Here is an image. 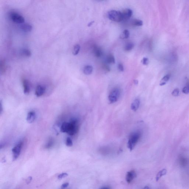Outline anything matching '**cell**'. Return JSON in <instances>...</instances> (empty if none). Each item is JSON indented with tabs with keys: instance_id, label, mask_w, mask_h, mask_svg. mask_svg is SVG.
Segmentation results:
<instances>
[{
	"instance_id": "cell-1",
	"label": "cell",
	"mask_w": 189,
	"mask_h": 189,
	"mask_svg": "<svg viewBox=\"0 0 189 189\" xmlns=\"http://www.w3.org/2000/svg\"><path fill=\"white\" fill-rule=\"evenodd\" d=\"M78 129V120L75 118L72 119L69 122L63 123L61 127L62 132L67 133L70 136H73L77 134Z\"/></svg>"
},
{
	"instance_id": "cell-2",
	"label": "cell",
	"mask_w": 189,
	"mask_h": 189,
	"mask_svg": "<svg viewBox=\"0 0 189 189\" xmlns=\"http://www.w3.org/2000/svg\"><path fill=\"white\" fill-rule=\"evenodd\" d=\"M141 137V133L139 132H135L132 133L129 137L128 143V148L130 151L132 150L138 143Z\"/></svg>"
},
{
	"instance_id": "cell-3",
	"label": "cell",
	"mask_w": 189,
	"mask_h": 189,
	"mask_svg": "<svg viewBox=\"0 0 189 189\" xmlns=\"http://www.w3.org/2000/svg\"><path fill=\"white\" fill-rule=\"evenodd\" d=\"M108 16L110 20L115 22H120L123 20L122 12L115 10H112L108 12Z\"/></svg>"
},
{
	"instance_id": "cell-4",
	"label": "cell",
	"mask_w": 189,
	"mask_h": 189,
	"mask_svg": "<svg viewBox=\"0 0 189 189\" xmlns=\"http://www.w3.org/2000/svg\"><path fill=\"white\" fill-rule=\"evenodd\" d=\"M120 90L118 88L114 89L110 92L108 96L109 101L111 103L117 102L120 97Z\"/></svg>"
},
{
	"instance_id": "cell-5",
	"label": "cell",
	"mask_w": 189,
	"mask_h": 189,
	"mask_svg": "<svg viewBox=\"0 0 189 189\" xmlns=\"http://www.w3.org/2000/svg\"><path fill=\"white\" fill-rule=\"evenodd\" d=\"M23 145V142L22 141H21L16 144L13 148L12 152L13 160H16L20 156Z\"/></svg>"
},
{
	"instance_id": "cell-6",
	"label": "cell",
	"mask_w": 189,
	"mask_h": 189,
	"mask_svg": "<svg viewBox=\"0 0 189 189\" xmlns=\"http://www.w3.org/2000/svg\"><path fill=\"white\" fill-rule=\"evenodd\" d=\"M10 17L13 21L17 23H22L25 21L24 18L16 12H11L10 14Z\"/></svg>"
},
{
	"instance_id": "cell-7",
	"label": "cell",
	"mask_w": 189,
	"mask_h": 189,
	"mask_svg": "<svg viewBox=\"0 0 189 189\" xmlns=\"http://www.w3.org/2000/svg\"><path fill=\"white\" fill-rule=\"evenodd\" d=\"M136 176V174L134 170L128 172L127 173L126 180L128 183H130Z\"/></svg>"
},
{
	"instance_id": "cell-8",
	"label": "cell",
	"mask_w": 189,
	"mask_h": 189,
	"mask_svg": "<svg viewBox=\"0 0 189 189\" xmlns=\"http://www.w3.org/2000/svg\"><path fill=\"white\" fill-rule=\"evenodd\" d=\"M22 83L24 94L26 95H29L30 93V83L29 81L25 79H23L22 80Z\"/></svg>"
},
{
	"instance_id": "cell-9",
	"label": "cell",
	"mask_w": 189,
	"mask_h": 189,
	"mask_svg": "<svg viewBox=\"0 0 189 189\" xmlns=\"http://www.w3.org/2000/svg\"><path fill=\"white\" fill-rule=\"evenodd\" d=\"M123 20H128L132 17L133 11L130 9H126L122 12Z\"/></svg>"
},
{
	"instance_id": "cell-10",
	"label": "cell",
	"mask_w": 189,
	"mask_h": 189,
	"mask_svg": "<svg viewBox=\"0 0 189 189\" xmlns=\"http://www.w3.org/2000/svg\"><path fill=\"white\" fill-rule=\"evenodd\" d=\"M45 87L44 86L41 85H38L35 89V96L38 97L42 96L45 92Z\"/></svg>"
},
{
	"instance_id": "cell-11",
	"label": "cell",
	"mask_w": 189,
	"mask_h": 189,
	"mask_svg": "<svg viewBox=\"0 0 189 189\" xmlns=\"http://www.w3.org/2000/svg\"><path fill=\"white\" fill-rule=\"evenodd\" d=\"M36 118V114L34 112L31 111L27 114L26 120L29 124H31L35 121Z\"/></svg>"
},
{
	"instance_id": "cell-12",
	"label": "cell",
	"mask_w": 189,
	"mask_h": 189,
	"mask_svg": "<svg viewBox=\"0 0 189 189\" xmlns=\"http://www.w3.org/2000/svg\"><path fill=\"white\" fill-rule=\"evenodd\" d=\"M140 105V100L139 99H136L132 104L131 108L134 111H136L139 109Z\"/></svg>"
},
{
	"instance_id": "cell-13",
	"label": "cell",
	"mask_w": 189,
	"mask_h": 189,
	"mask_svg": "<svg viewBox=\"0 0 189 189\" xmlns=\"http://www.w3.org/2000/svg\"><path fill=\"white\" fill-rule=\"evenodd\" d=\"M93 67L90 65L85 66L83 68V73L86 75H89L91 74L93 72Z\"/></svg>"
},
{
	"instance_id": "cell-14",
	"label": "cell",
	"mask_w": 189,
	"mask_h": 189,
	"mask_svg": "<svg viewBox=\"0 0 189 189\" xmlns=\"http://www.w3.org/2000/svg\"><path fill=\"white\" fill-rule=\"evenodd\" d=\"M94 55L96 57H100L102 55V49L98 47L95 46L93 49Z\"/></svg>"
},
{
	"instance_id": "cell-15",
	"label": "cell",
	"mask_w": 189,
	"mask_h": 189,
	"mask_svg": "<svg viewBox=\"0 0 189 189\" xmlns=\"http://www.w3.org/2000/svg\"><path fill=\"white\" fill-rule=\"evenodd\" d=\"M170 74H167L166 75L164 76V77L162 78L160 81V86H163L166 85L167 83V82L169 80L170 78Z\"/></svg>"
},
{
	"instance_id": "cell-16",
	"label": "cell",
	"mask_w": 189,
	"mask_h": 189,
	"mask_svg": "<svg viewBox=\"0 0 189 189\" xmlns=\"http://www.w3.org/2000/svg\"><path fill=\"white\" fill-rule=\"evenodd\" d=\"M21 29L25 32H29L32 30V27L29 24H24L21 26Z\"/></svg>"
},
{
	"instance_id": "cell-17",
	"label": "cell",
	"mask_w": 189,
	"mask_h": 189,
	"mask_svg": "<svg viewBox=\"0 0 189 189\" xmlns=\"http://www.w3.org/2000/svg\"><path fill=\"white\" fill-rule=\"evenodd\" d=\"M129 35H130V33L129 30L127 29H126L120 34L119 37L122 39H127L129 37Z\"/></svg>"
},
{
	"instance_id": "cell-18",
	"label": "cell",
	"mask_w": 189,
	"mask_h": 189,
	"mask_svg": "<svg viewBox=\"0 0 189 189\" xmlns=\"http://www.w3.org/2000/svg\"><path fill=\"white\" fill-rule=\"evenodd\" d=\"M106 61L108 64H114L115 63V58L112 54H110L107 56L106 58Z\"/></svg>"
},
{
	"instance_id": "cell-19",
	"label": "cell",
	"mask_w": 189,
	"mask_h": 189,
	"mask_svg": "<svg viewBox=\"0 0 189 189\" xmlns=\"http://www.w3.org/2000/svg\"><path fill=\"white\" fill-rule=\"evenodd\" d=\"M167 172V170H166V169H163L162 170L160 171V172L157 173L156 176V180L157 181L159 180L160 179L162 176L166 174Z\"/></svg>"
},
{
	"instance_id": "cell-20",
	"label": "cell",
	"mask_w": 189,
	"mask_h": 189,
	"mask_svg": "<svg viewBox=\"0 0 189 189\" xmlns=\"http://www.w3.org/2000/svg\"><path fill=\"white\" fill-rule=\"evenodd\" d=\"M134 44L133 43L129 42L126 44L124 49L125 51H130L134 49Z\"/></svg>"
},
{
	"instance_id": "cell-21",
	"label": "cell",
	"mask_w": 189,
	"mask_h": 189,
	"mask_svg": "<svg viewBox=\"0 0 189 189\" xmlns=\"http://www.w3.org/2000/svg\"><path fill=\"white\" fill-rule=\"evenodd\" d=\"M132 24L134 26H141L143 25V22L141 20L136 19L132 21Z\"/></svg>"
},
{
	"instance_id": "cell-22",
	"label": "cell",
	"mask_w": 189,
	"mask_h": 189,
	"mask_svg": "<svg viewBox=\"0 0 189 189\" xmlns=\"http://www.w3.org/2000/svg\"><path fill=\"white\" fill-rule=\"evenodd\" d=\"M80 46L79 44H76L75 45L73 51V55H77L79 53L80 50Z\"/></svg>"
},
{
	"instance_id": "cell-23",
	"label": "cell",
	"mask_w": 189,
	"mask_h": 189,
	"mask_svg": "<svg viewBox=\"0 0 189 189\" xmlns=\"http://www.w3.org/2000/svg\"><path fill=\"white\" fill-rule=\"evenodd\" d=\"M53 144H54V141H53V139L51 138H50L49 139L47 143L45 144V148H47V149H49V148L53 147Z\"/></svg>"
},
{
	"instance_id": "cell-24",
	"label": "cell",
	"mask_w": 189,
	"mask_h": 189,
	"mask_svg": "<svg viewBox=\"0 0 189 189\" xmlns=\"http://www.w3.org/2000/svg\"><path fill=\"white\" fill-rule=\"evenodd\" d=\"M22 55L26 57H29L31 55V52L30 50L27 49H24L21 52Z\"/></svg>"
},
{
	"instance_id": "cell-25",
	"label": "cell",
	"mask_w": 189,
	"mask_h": 189,
	"mask_svg": "<svg viewBox=\"0 0 189 189\" xmlns=\"http://www.w3.org/2000/svg\"><path fill=\"white\" fill-rule=\"evenodd\" d=\"M66 145L68 147H71L73 145V142L72 139L69 137L67 138L65 142Z\"/></svg>"
},
{
	"instance_id": "cell-26",
	"label": "cell",
	"mask_w": 189,
	"mask_h": 189,
	"mask_svg": "<svg viewBox=\"0 0 189 189\" xmlns=\"http://www.w3.org/2000/svg\"><path fill=\"white\" fill-rule=\"evenodd\" d=\"M6 64L5 63L4 61H2L1 62V73H4L5 71L6 68Z\"/></svg>"
},
{
	"instance_id": "cell-27",
	"label": "cell",
	"mask_w": 189,
	"mask_h": 189,
	"mask_svg": "<svg viewBox=\"0 0 189 189\" xmlns=\"http://www.w3.org/2000/svg\"><path fill=\"white\" fill-rule=\"evenodd\" d=\"M182 92L185 94L189 93V84L185 86L182 89Z\"/></svg>"
},
{
	"instance_id": "cell-28",
	"label": "cell",
	"mask_w": 189,
	"mask_h": 189,
	"mask_svg": "<svg viewBox=\"0 0 189 189\" xmlns=\"http://www.w3.org/2000/svg\"><path fill=\"white\" fill-rule=\"evenodd\" d=\"M141 63L144 65H148L149 63V60L148 58L144 57L142 59Z\"/></svg>"
},
{
	"instance_id": "cell-29",
	"label": "cell",
	"mask_w": 189,
	"mask_h": 189,
	"mask_svg": "<svg viewBox=\"0 0 189 189\" xmlns=\"http://www.w3.org/2000/svg\"><path fill=\"white\" fill-rule=\"evenodd\" d=\"M179 92V89L178 88L176 89L172 92V94L173 96H178Z\"/></svg>"
},
{
	"instance_id": "cell-30",
	"label": "cell",
	"mask_w": 189,
	"mask_h": 189,
	"mask_svg": "<svg viewBox=\"0 0 189 189\" xmlns=\"http://www.w3.org/2000/svg\"><path fill=\"white\" fill-rule=\"evenodd\" d=\"M102 68H103L104 71L105 72H108L110 71L111 70L110 67L106 64H104L102 65Z\"/></svg>"
},
{
	"instance_id": "cell-31",
	"label": "cell",
	"mask_w": 189,
	"mask_h": 189,
	"mask_svg": "<svg viewBox=\"0 0 189 189\" xmlns=\"http://www.w3.org/2000/svg\"><path fill=\"white\" fill-rule=\"evenodd\" d=\"M68 176V174L67 173H63L61 174L58 175V178L59 179H61L67 177Z\"/></svg>"
},
{
	"instance_id": "cell-32",
	"label": "cell",
	"mask_w": 189,
	"mask_h": 189,
	"mask_svg": "<svg viewBox=\"0 0 189 189\" xmlns=\"http://www.w3.org/2000/svg\"><path fill=\"white\" fill-rule=\"evenodd\" d=\"M118 69L119 71L121 72L124 71V67L122 63H119L118 65Z\"/></svg>"
},
{
	"instance_id": "cell-33",
	"label": "cell",
	"mask_w": 189,
	"mask_h": 189,
	"mask_svg": "<svg viewBox=\"0 0 189 189\" xmlns=\"http://www.w3.org/2000/svg\"><path fill=\"white\" fill-rule=\"evenodd\" d=\"M69 183L68 182H66V183L63 184L61 186V188L63 189L65 188H66L68 187L69 186Z\"/></svg>"
},
{
	"instance_id": "cell-34",
	"label": "cell",
	"mask_w": 189,
	"mask_h": 189,
	"mask_svg": "<svg viewBox=\"0 0 189 189\" xmlns=\"http://www.w3.org/2000/svg\"><path fill=\"white\" fill-rule=\"evenodd\" d=\"M32 177H29L28 178L27 180L26 183L27 184L30 183V182H31V180H32Z\"/></svg>"
},
{
	"instance_id": "cell-35",
	"label": "cell",
	"mask_w": 189,
	"mask_h": 189,
	"mask_svg": "<svg viewBox=\"0 0 189 189\" xmlns=\"http://www.w3.org/2000/svg\"><path fill=\"white\" fill-rule=\"evenodd\" d=\"M100 189H110V187H107V186H105V187H103Z\"/></svg>"
},
{
	"instance_id": "cell-36",
	"label": "cell",
	"mask_w": 189,
	"mask_h": 189,
	"mask_svg": "<svg viewBox=\"0 0 189 189\" xmlns=\"http://www.w3.org/2000/svg\"><path fill=\"white\" fill-rule=\"evenodd\" d=\"M94 22V21H92V22H91V23H90L88 24V26L89 27L91 26V25H92V24H93Z\"/></svg>"
},
{
	"instance_id": "cell-37",
	"label": "cell",
	"mask_w": 189,
	"mask_h": 189,
	"mask_svg": "<svg viewBox=\"0 0 189 189\" xmlns=\"http://www.w3.org/2000/svg\"><path fill=\"white\" fill-rule=\"evenodd\" d=\"M1 113H2V102L1 103Z\"/></svg>"
},
{
	"instance_id": "cell-38",
	"label": "cell",
	"mask_w": 189,
	"mask_h": 189,
	"mask_svg": "<svg viewBox=\"0 0 189 189\" xmlns=\"http://www.w3.org/2000/svg\"><path fill=\"white\" fill-rule=\"evenodd\" d=\"M144 189H149V188L148 186H146L145 187H144Z\"/></svg>"
}]
</instances>
